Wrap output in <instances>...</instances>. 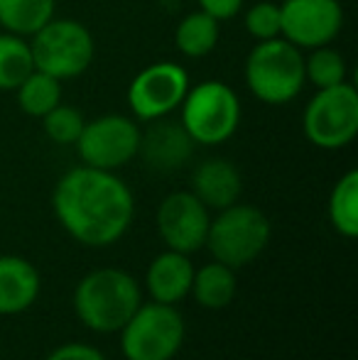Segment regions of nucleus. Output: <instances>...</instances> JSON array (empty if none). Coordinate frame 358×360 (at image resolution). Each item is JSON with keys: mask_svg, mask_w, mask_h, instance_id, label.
<instances>
[{"mask_svg": "<svg viewBox=\"0 0 358 360\" xmlns=\"http://www.w3.org/2000/svg\"><path fill=\"white\" fill-rule=\"evenodd\" d=\"M209 223V209L191 191H174L165 196L155 214V226L167 250L184 255H191L206 245Z\"/></svg>", "mask_w": 358, "mask_h": 360, "instance_id": "obj_12", "label": "nucleus"}, {"mask_svg": "<svg viewBox=\"0 0 358 360\" xmlns=\"http://www.w3.org/2000/svg\"><path fill=\"white\" fill-rule=\"evenodd\" d=\"M44 360H108L98 348L89 346V343H64V346L54 348Z\"/></svg>", "mask_w": 358, "mask_h": 360, "instance_id": "obj_26", "label": "nucleus"}, {"mask_svg": "<svg viewBox=\"0 0 358 360\" xmlns=\"http://www.w3.org/2000/svg\"><path fill=\"white\" fill-rule=\"evenodd\" d=\"M329 223L339 236L358 238V172L349 169L329 194Z\"/></svg>", "mask_w": 358, "mask_h": 360, "instance_id": "obj_20", "label": "nucleus"}, {"mask_svg": "<svg viewBox=\"0 0 358 360\" xmlns=\"http://www.w3.org/2000/svg\"><path fill=\"white\" fill-rule=\"evenodd\" d=\"M280 37L297 49L331 44L344 27L339 0H280Z\"/></svg>", "mask_w": 358, "mask_h": 360, "instance_id": "obj_11", "label": "nucleus"}, {"mask_svg": "<svg viewBox=\"0 0 358 360\" xmlns=\"http://www.w3.org/2000/svg\"><path fill=\"white\" fill-rule=\"evenodd\" d=\"M221 37V22L211 18L204 10H194V13L184 15L179 20L177 30H174V47L179 54L189 59H201L211 54L219 44Z\"/></svg>", "mask_w": 358, "mask_h": 360, "instance_id": "obj_18", "label": "nucleus"}, {"mask_svg": "<svg viewBox=\"0 0 358 360\" xmlns=\"http://www.w3.org/2000/svg\"><path fill=\"white\" fill-rule=\"evenodd\" d=\"M270 243V221L258 206L236 204L219 211L211 218L206 245L216 262H224L231 270L250 265L263 255Z\"/></svg>", "mask_w": 358, "mask_h": 360, "instance_id": "obj_4", "label": "nucleus"}, {"mask_svg": "<svg viewBox=\"0 0 358 360\" xmlns=\"http://www.w3.org/2000/svg\"><path fill=\"white\" fill-rule=\"evenodd\" d=\"M238 292V280H236V270L226 267L224 262H209L201 270H194L191 277L189 294L196 299V304L209 311H219L226 309L236 299Z\"/></svg>", "mask_w": 358, "mask_h": 360, "instance_id": "obj_17", "label": "nucleus"}, {"mask_svg": "<svg viewBox=\"0 0 358 360\" xmlns=\"http://www.w3.org/2000/svg\"><path fill=\"white\" fill-rule=\"evenodd\" d=\"M57 0H0V27L30 37L54 18Z\"/></svg>", "mask_w": 358, "mask_h": 360, "instance_id": "obj_19", "label": "nucleus"}, {"mask_svg": "<svg viewBox=\"0 0 358 360\" xmlns=\"http://www.w3.org/2000/svg\"><path fill=\"white\" fill-rule=\"evenodd\" d=\"M42 277L37 267L20 255H0V316L27 311L39 297Z\"/></svg>", "mask_w": 358, "mask_h": 360, "instance_id": "obj_15", "label": "nucleus"}, {"mask_svg": "<svg viewBox=\"0 0 358 360\" xmlns=\"http://www.w3.org/2000/svg\"><path fill=\"white\" fill-rule=\"evenodd\" d=\"M52 209L59 226L77 243L106 248L128 233L135 216V199L115 172L82 165L59 176Z\"/></svg>", "mask_w": 358, "mask_h": 360, "instance_id": "obj_1", "label": "nucleus"}, {"mask_svg": "<svg viewBox=\"0 0 358 360\" xmlns=\"http://www.w3.org/2000/svg\"><path fill=\"white\" fill-rule=\"evenodd\" d=\"M138 120L120 113H106L94 120H87L77 140V152L87 167L115 172L138 157L140 150Z\"/></svg>", "mask_w": 358, "mask_h": 360, "instance_id": "obj_9", "label": "nucleus"}, {"mask_svg": "<svg viewBox=\"0 0 358 360\" xmlns=\"http://www.w3.org/2000/svg\"><path fill=\"white\" fill-rule=\"evenodd\" d=\"M189 91V74L177 62H155L140 69L128 86V105L135 120L153 123L177 110Z\"/></svg>", "mask_w": 358, "mask_h": 360, "instance_id": "obj_10", "label": "nucleus"}, {"mask_svg": "<svg viewBox=\"0 0 358 360\" xmlns=\"http://www.w3.org/2000/svg\"><path fill=\"white\" fill-rule=\"evenodd\" d=\"M243 25L248 34L258 42L280 37V3L277 0H260L253 3L243 15Z\"/></svg>", "mask_w": 358, "mask_h": 360, "instance_id": "obj_25", "label": "nucleus"}, {"mask_svg": "<svg viewBox=\"0 0 358 360\" xmlns=\"http://www.w3.org/2000/svg\"><path fill=\"white\" fill-rule=\"evenodd\" d=\"M27 39L34 69L59 81L77 79L94 62V34L74 18H52Z\"/></svg>", "mask_w": 358, "mask_h": 360, "instance_id": "obj_6", "label": "nucleus"}, {"mask_svg": "<svg viewBox=\"0 0 358 360\" xmlns=\"http://www.w3.org/2000/svg\"><path fill=\"white\" fill-rule=\"evenodd\" d=\"M15 98H18V105L23 113H27L30 118L42 120L54 105L62 103V81L34 69V72L15 89Z\"/></svg>", "mask_w": 358, "mask_h": 360, "instance_id": "obj_21", "label": "nucleus"}, {"mask_svg": "<svg viewBox=\"0 0 358 360\" xmlns=\"http://www.w3.org/2000/svg\"><path fill=\"white\" fill-rule=\"evenodd\" d=\"M34 72L30 39L13 32H0V91H15Z\"/></svg>", "mask_w": 358, "mask_h": 360, "instance_id": "obj_22", "label": "nucleus"}, {"mask_svg": "<svg viewBox=\"0 0 358 360\" xmlns=\"http://www.w3.org/2000/svg\"><path fill=\"white\" fill-rule=\"evenodd\" d=\"M196 5H199V10L209 13L211 18H216L219 22H224V20H231L241 13L243 0H196Z\"/></svg>", "mask_w": 358, "mask_h": 360, "instance_id": "obj_27", "label": "nucleus"}, {"mask_svg": "<svg viewBox=\"0 0 358 360\" xmlns=\"http://www.w3.org/2000/svg\"><path fill=\"white\" fill-rule=\"evenodd\" d=\"M349 76V67L341 52L334 47L324 44V47L312 49L309 57H305V79L314 89H329V86H339Z\"/></svg>", "mask_w": 358, "mask_h": 360, "instance_id": "obj_23", "label": "nucleus"}, {"mask_svg": "<svg viewBox=\"0 0 358 360\" xmlns=\"http://www.w3.org/2000/svg\"><path fill=\"white\" fill-rule=\"evenodd\" d=\"M143 160L155 172H174L191 160L194 155V140L186 135L181 123L172 120H153L150 128L140 135V150Z\"/></svg>", "mask_w": 358, "mask_h": 360, "instance_id": "obj_13", "label": "nucleus"}, {"mask_svg": "<svg viewBox=\"0 0 358 360\" xmlns=\"http://www.w3.org/2000/svg\"><path fill=\"white\" fill-rule=\"evenodd\" d=\"M307 140L319 150H341L358 135V91L349 81L317 89L302 115Z\"/></svg>", "mask_w": 358, "mask_h": 360, "instance_id": "obj_8", "label": "nucleus"}, {"mask_svg": "<svg viewBox=\"0 0 358 360\" xmlns=\"http://www.w3.org/2000/svg\"><path fill=\"white\" fill-rule=\"evenodd\" d=\"M245 86L265 105H287L302 94L305 54L285 37L263 39L245 59Z\"/></svg>", "mask_w": 358, "mask_h": 360, "instance_id": "obj_3", "label": "nucleus"}, {"mask_svg": "<svg viewBox=\"0 0 358 360\" xmlns=\"http://www.w3.org/2000/svg\"><path fill=\"white\" fill-rule=\"evenodd\" d=\"M277 3H280V0H277Z\"/></svg>", "mask_w": 358, "mask_h": 360, "instance_id": "obj_28", "label": "nucleus"}, {"mask_svg": "<svg viewBox=\"0 0 358 360\" xmlns=\"http://www.w3.org/2000/svg\"><path fill=\"white\" fill-rule=\"evenodd\" d=\"M143 304V289L120 267H98L79 280L74 289V311L96 333H118Z\"/></svg>", "mask_w": 358, "mask_h": 360, "instance_id": "obj_2", "label": "nucleus"}, {"mask_svg": "<svg viewBox=\"0 0 358 360\" xmlns=\"http://www.w3.org/2000/svg\"><path fill=\"white\" fill-rule=\"evenodd\" d=\"M44 123V133L52 140L54 145H77L79 135H82L84 125H87V118L79 108L67 103H59L49 110L42 118Z\"/></svg>", "mask_w": 358, "mask_h": 360, "instance_id": "obj_24", "label": "nucleus"}, {"mask_svg": "<svg viewBox=\"0 0 358 360\" xmlns=\"http://www.w3.org/2000/svg\"><path fill=\"white\" fill-rule=\"evenodd\" d=\"M181 110V128L194 145L216 147L236 135L241 125V101L229 84L206 79L199 86H189Z\"/></svg>", "mask_w": 358, "mask_h": 360, "instance_id": "obj_5", "label": "nucleus"}, {"mask_svg": "<svg viewBox=\"0 0 358 360\" xmlns=\"http://www.w3.org/2000/svg\"><path fill=\"white\" fill-rule=\"evenodd\" d=\"M184 319L174 304L148 302L120 328L125 360H172L184 343Z\"/></svg>", "mask_w": 358, "mask_h": 360, "instance_id": "obj_7", "label": "nucleus"}, {"mask_svg": "<svg viewBox=\"0 0 358 360\" xmlns=\"http://www.w3.org/2000/svg\"><path fill=\"white\" fill-rule=\"evenodd\" d=\"M243 191L238 167L224 157H211L204 160L191 174V194L206 206V209H226L236 204Z\"/></svg>", "mask_w": 358, "mask_h": 360, "instance_id": "obj_14", "label": "nucleus"}, {"mask_svg": "<svg viewBox=\"0 0 358 360\" xmlns=\"http://www.w3.org/2000/svg\"><path fill=\"white\" fill-rule=\"evenodd\" d=\"M191 277H194V265H191L189 255L177 250H165L150 262L145 287H148L153 302L179 304L181 299L189 297Z\"/></svg>", "mask_w": 358, "mask_h": 360, "instance_id": "obj_16", "label": "nucleus"}]
</instances>
